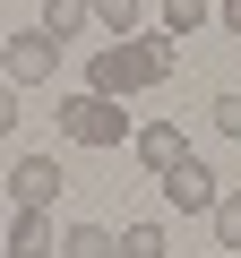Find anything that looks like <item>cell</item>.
Wrapping results in <instances>:
<instances>
[{
    "mask_svg": "<svg viewBox=\"0 0 241 258\" xmlns=\"http://www.w3.org/2000/svg\"><path fill=\"white\" fill-rule=\"evenodd\" d=\"M172 35L155 26V35H130V43H95V60H86V95H147V86H164L172 78Z\"/></svg>",
    "mask_w": 241,
    "mask_h": 258,
    "instance_id": "6da1fadb",
    "label": "cell"
},
{
    "mask_svg": "<svg viewBox=\"0 0 241 258\" xmlns=\"http://www.w3.org/2000/svg\"><path fill=\"white\" fill-rule=\"evenodd\" d=\"M52 120H61V138H69V147H120V138H130V112H120L112 95H86V86L61 95Z\"/></svg>",
    "mask_w": 241,
    "mask_h": 258,
    "instance_id": "7a4b0ae2",
    "label": "cell"
},
{
    "mask_svg": "<svg viewBox=\"0 0 241 258\" xmlns=\"http://www.w3.org/2000/svg\"><path fill=\"white\" fill-rule=\"evenodd\" d=\"M52 69H61V43H52L43 26H26V35L0 43V78H9V86H43Z\"/></svg>",
    "mask_w": 241,
    "mask_h": 258,
    "instance_id": "3957f363",
    "label": "cell"
},
{
    "mask_svg": "<svg viewBox=\"0 0 241 258\" xmlns=\"http://www.w3.org/2000/svg\"><path fill=\"white\" fill-rule=\"evenodd\" d=\"M215 198H224V181H215L198 155H181V164L164 172V207H172V215H215Z\"/></svg>",
    "mask_w": 241,
    "mask_h": 258,
    "instance_id": "277c9868",
    "label": "cell"
},
{
    "mask_svg": "<svg viewBox=\"0 0 241 258\" xmlns=\"http://www.w3.org/2000/svg\"><path fill=\"white\" fill-rule=\"evenodd\" d=\"M61 189H69V172H61L52 155H26V164L9 172V198H18V207H43V215H52V198H61Z\"/></svg>",
    "mask_w": 241,
    "mask_h": 258,
    "instance_id": "5b68a950",
    "label": "cell"
},
{
    "mask_svg": "<svg viewBox=\"0 0 241 258\" xmlns=\"http://www.w3.org/2000/svg\"><path fill=\"white\" fill-rule=\"evenodd\" d=\"M130 147H138V164H147L155 181H164V172H172V164L190 155V147H181V129H172V120H147V129H138V138H130Z\"/></svg>",
    "mask_w": 241,
    "mask_h": 258,
    "instance_id": "8992f818",
    "label": "cell"
},
{
    "mask_svg": "<svg viewBox=\"0 0 241 258\" xmlns=\"http://www.w3.org/2000/svg\"><path fill=\"white\" fill-rule=\"evenodd\" d=\"M0 241H9V258H43V249H61V241H52V215H43V207H18Z\"/></svg>",
    "mask_w": 241,
    "mask_h": 258,
    "instance_id": "52a82bcc",
    "label": "cell"
},
{
    "mask_svg": "<svg viewBox=\"0 0 241 258\" xmlns=\"http://www.w3.org/2000/svg\"><path fill=\"white\" fill-rule=\"evenodd\" d=\"M86 18H95L86 0H35V26H43L52 43H69V35H86Z\"/></svg>",
    "mask_w": 241,
    "mask_h": 258,
    "instance_id": "ba28073f",
    "label": "cell"
},
{
    "mask_svg": "<svg viewBox=\"0 0 241 258\" xmlns=\"http://www.w3.org/2000/svg\"><path fill=\"white\" fill-rule=\"evenodd\" d=\"M61 258H120V232L112 224H69L61 232Z\"/></svg>",
    "mask_w": 241,
    "mask_h": 258,
    "instance_id": "9c48e42d",
    "label": "cell"
},
{
    "mask_svg": "<svg viewBox=\"0 0 241 258\" xmlns=\"http://www.w3.org/2000/svg\"><path fill=\"white\" fill-rule=\"evenodd\" d=\"M207 18H215V0H164V35H172V43H181V35H198Z\"/></svg>",
    "mask_w": 241,
    "mask_h": 258,
    "instance_id": "30bf717a",
    "label": "cell"
},
{
    "mask_svg": "<svg viewBox=\"0 0 241 258\" xmlns=\"http://www.w3.org/2000/svg\"><path fill=\"white\" fill-rule=\"evenodd\" d=\"M86 9L112 26V43H130V35H138V0H86Z\"/></svg>",
    "mask_w": 241,
    "mask_h": 258,
    "instance_id": "8fae6325",
    "label": "cell"
},
{
    "mask_svg": "<svg viewBox=\"0 0 241 258\" xmlns=\"http://www.w3.org/2000/svg\"><path fill=\"white\" fill-rule=\"evenodd\" d=\"M120 258H164V224H120Z\"/></svg>",
    "mask_w": 241,
    "mask_h": 258,
    "instance_id": "7c38bea8",
    "label": "cell"
},
{
    "mask_svg": "<svg viewBox=\"0 0 241 258\" xmlns=\"http://www.w3.org/2000/svg\"><path fill=\"white\" fill-rule=\"evenodd\" d=\"M215 241H224V249H241V189H224V198H215Z\"/></svg>",
    "mask_w": 241,
    "mask_h": 258,
    "instance_id": "4fadbf2b",
    "label": "cell"
},
{
    "mask_svg": "<svg viewBox=\"0 0 241 258\" xmlns=\"http://www.w3.org/2000/svg\"><path fill=\"white\" fill-rule=\"evenodd\" d=\"M207 120H215V129H224V138H241V86H224V95H215V103H207Z\"/></svg>",
    "mask_w": 241,
    "mask_h": 258,
    "instance_id": "5bb4252c",
    "label": "cell"
},
{
    "mask_svg": "<svg viewBox=\"0 0 241 258\" xmlns=\"http://www.w3.org/2000/svg\"><path fill=\"white\" fill-rule=\"evenodd\" d=\"M9 129H18V86L0 78V138H9Z\"/></svg>",
    "mask_w": 241,
    "mask_h": 258,
    "instance_id": "9a60e30c",
    "label": "cell"
},
{
    "mask_svg": "<svg viewBox=\"0 0 241 258\" xmlns=\"http://www.w3.org/2000/svg\"><path fill=\"white\" fill-rule=\"evenodd\" d=\"M215 18H224V26H232V35H241V0H215Z\"/></svg>",
    "mask_w": 241,
    "mask_h": 258,
    "instance_id": "2e32d148",
    "label": "cell"
},
{
    "mask_svg": "<svg viewBox=\"0 0 241 258\" xmlns=\"http://www.w3.org/2000/svg\"><path fill=\"white\" fill-rule=\"evenodd\" d=\"M0 43H9V35H0Z\"/></svg>",
    "mask_w": 241,
    "mask_h": 258,
    "instance_id": "e0dca14e",
    "label": "cell"
}]
</instances>
